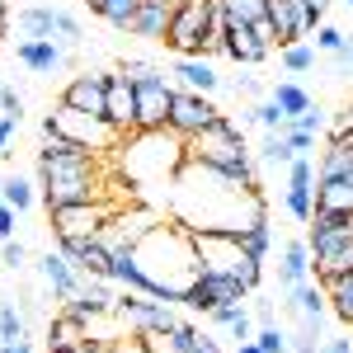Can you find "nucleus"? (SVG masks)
Masks as SVG:
<instances>
[{"instance_id": "1", "label": "nucleus", "mask_w": 353, "mask_h": 353, "mask_svg": "<svg viewBox=\"0 0 353 353\" xmlns=\"http://www.w3.org/2000/svg\"><path fill=\"white\" fill-rule=\"evenodd\" d=\"M165 212L189 231H250L254 221H264V193L245 189L236 174L217 165L184 161L170 179Z\"/></svg>"}, {"instance_id": "2", "label": "nucleus", "mask_w": 353, "mask_h": 353, "mask_svg": "<svg viewBox=\"0 0 353 353\" xmlns=\"http://www.w3.org/2000/svg\"><path fill=\"white\" fill-rule=\"evenodd\" d=\"M141 273H146V297L165 301V306H179L184 292H189V283L198 278V254H193V231L189 226H179V221H156L141 245L132 250Z\"/></svg>"}, {"instance_id": "3", "label": "nucleus", "mask_w": 353, "mask_h": 353, "mask_svg": "<svg viewBox=\"0 0 353 353\" xmlns=\"http://www.w3.org/2000/svg\"><path fill=\"white\" fill-rule=\"evenodd\" d=\"M189 161V141L170 128H137L118 141V165L137 189H165L179 174V165Z\"/></svg>"}, {"instance_id": "4", "label": "nucleus", "mask_w": 353, "mask_h": 353, "mask_svg": "<svg viewBox=\"0 0 353 353\" xmlns=\"http://www.w3.org/2000/svg\"><path fill=\"white\" fill-rule=\"evenodd\" d=\"M38 193L52 208H76V203H94L99 198V174H94V156L76 151V156H38Z\"/></svg>"}, {"instance_id": "5", "label": "nucleus", "mask_w": 353, "mask_h": 353, "mask_svg": "<svg viewBox=\"0 0 353 353\" xmlns=\"http://www.w3.org/2000/svg\"><path fill=\"white\" fill-rule=\"evenodd\" d=\"M189 161H203V165H217L226 174H236L245 189H259V174H254V156L245 146V128L231 123L221 113L212 128H203L198 137H189Z\"/></svg>"}, {"instance_id": "6", "label": "nucleus", "mask_w": 353, "mask_h": 353, "mask_svg": "<svg viewBox=\"0 0 353 353\" xmlns=\"http://www.w3.org/2000/svg\"><path fill=\"white\" fill-rule=\"evenodd\" d=\"M193 254H198L203 273H226L245 292H254L264 278V259L245 250L241 231H193Z\"/></svg>"}, {"instance_id": "7", "label": "nucleus", "mask_w": 353, "mask_h": 353, "mask_svg": "<svg viewBox=\"0 0 353 353\" xmlns=\"http://www.w3.org/2000/svg\"><path fill=\"white\" fill-rule=\"evenodd\" d=\"M43 132H61L71 137L76 146H85V151H118V141H123V132L113 128L104 113H85V109H71V104H61L57 99V109L43 118Z\"/></svg>"}, {"instance_id": "8", "label": "nucleus", "mask_w": 353, "mask_h": 353, "mask_svg": "<svg viewBox=\"0 0 353 353\" xmlns=\"http://www.w3.org/2000/svg\"><path fill=\"white\" fill-rule=\"evenodd\" d=\"M14 24H19V38H48V43L66 48V52L85 38L81 19L71 10H57V5H24Z\"/></svg>"}, {"instance_id": "9", "label": "nucleus", "mask_w": 353, "mask_h": 353, "mask_svg": "<svg viewBox=\"0 0 353 353\" xmlns=\"http://www.w3.org/2000/svg\"><path fill=\"white\" fill-rule=\"evenodd\" d=\"M208 0H179L174 5V24L165 33V48L179 57H203V38H208Z\"/></svg>"}, {"instance_id": "10", "label": "nucleus", "mask_w": 353, "mask_h": 353, "mask_svg": "<svg viewBox=\"0 0 353 353\" xmlns=\"http://www.w3.org/2000/svg\"><path fill=\"white\" fill-rule=\"evenodd\" d=\"M221 118V109L212 104V94H198V90H184V85H174V104H170V132H179L184 141L198 137L203 128H212Z\"/></svg>"}, {"instance_id": "11", "label": "nucleus", "mask_w": 353, "mask_h": 353, "mask_svg": "<svg viewBox=\"0 0 353 353\" xmlns=\"http://www.w3.org/2000/svg\"><path fill=\"white\" fill-rule=\"evenodd\" d=\"M137 128H165L170 123V104H174V85L161 66H151L146 76H137Z\"/></svg>"}, {"instance_id": "12", "label": "nucleus", "mask_w": 353, "mask_h": 353, "mask_svg": "<svg viewBox=\"0 0 353 353\" xmlns=\"http://www.w3.org/2000/svg\"><path fill=\"white\" fill-rule=\"evenodd\" d=\"M118 212L113 203H76V208H52V231L57 241H90V236H99L109 217Z\"/></svg>"}, {"instance_id": "13", "label": "nucleus", "mask_w": 353, "mask_h": 353, "mask_svg": "<svg viewBox=\"0 0 353 353\" xmlns=\"http://www.w3.org/2000/svg\"><path fill=\"white\" fill-rule=\"evenodd\" d=\"M269 19L278 28V48H288V43H301L306 33H316L325 24V10H316L306 0H269Z\"/></svg>"}, {"instance_id": "14", "label": "nucleus", "mask_w": 353, "mask_h": 353, "mask_svg": "<svg viewBox=\"0 0 353 353\" xmlns=\"http://www.w3.org/2000/svg\"><path fill=\"white\" fill-rule=\"evenodd\" d=\"M245 297H250V292H245L236 278H226V273H198L179 306H189V311H198V316H212L217 306H226V301H245Z\"/></svg>"}, {"instance_id": "15", "label": "nucleus", "mask_w": 353, "mask_h": 353, "mask_svg": "<svg viewBox=\"0 0 353 353\" xmlns=\"http://www.w3.org/2000/svg\"><path fill=\"white\" fill-rule=\"evenodd\" d=\"M283 208H288L292 221H311V212H316V161H311V156H297V161L288 165Z\"/></svg>"}, {"instance_id": "16", "label": "nucleus", "mask_w": 353, "mask_h": 353, "mask_svg": "<svg viewBox=\"0 0 353 353\" xmlns=\"http://www.w3.org/2000/svg\"><path fill=\"white\" fill-rule=\"evenodd\" d=\"M38 273H43V283H48L52 301H71L76 292H81V278H85V273L66 259V250H48V254L38 259Z\"/></svg>"}, {"instance_id": "17", "label": "nucleus", "mask_w": 353, "mask_h": 353, "mask_svg": "<svg viewBox=\"0 0 353 353\" xmlns=\"http://www.w3.org/2000/svg\"><path fill=\"white\" fill-rule=\"evenodd\" d=\"M109 76L113 71H85V76H71L66 90H61V104L85 113H104V99H109Z\"/></svg>"}, {"instance_id": "18", "label": "nucleus", "mask_w": 353, "mask_h": 353, "mask_svg": "<svg viewBox=\"0 0 353 353\" xmlns=\"http://www.w3.org/2000/svg\"><path fill=\"white\" fill-rule=\"evenodd\" d=\"M104 118H109L118 132L128 137L137 132V85L123 76V71H113L109 76V99H104Z\"/></svg>"}, {"instance_id": "19", "label": "nucleus", "mask_w": 353, "mask_h": 353, "mask_svg": "<svg viewBox=\"0 0 353 353\" xmlns=\"http://www.w3.org/2000/svg\"><path fill=\"white\" fill-rule=\"evenodd\" d=\"M113 288H118L113 278H90V273H85V278H81V292L66 301V311H71V316H81V321L104 316V311H113V301H118Z\"/></svg>"}, {"instance_id": "20", "label": "nucleus", "mask_w": 353, "mask_h": 353, "mask_svg": "<svg viewBox=\"0 0 353 353\" xmlns=\"http://www.w3.org/2000/svg\"><path fill=\"white\" fill-rule=\"evenodd\" d=\"M14 57H19V66L33 71V76H52V71H61V66L71 61L66 48H57L48 38H19V43H14Z\"/></svg>"}, {"instance_id": "21", "label": "nucleus", "mask_w": 353, "mask_h": 353, "mask_svg": "<svg viewBox=\"0 0 353 353\" xmlns=\"http://www.w3.org/2000/svg\"><path fill=\"white\" fill-rule=\"evenodd\" d=\"M57 250H66V259H71L81 273H90V278H109L113 250L99 241V236H90V241H57Z\"/></svg>"}, {"instance_id": "22", "label": "nucleus", "mask_w": 353, "mask_h": 353, "mask_svg": "<svg viewBox=\"0 0 353 353\" xmlns=\"http://www.w3.org/2000/svg\"><path fill=\"white\" fill-rule=\"evenodd\" d=\"M170 76L184 85V90H198V94H217L221 90V76H217V66H212L208 57H174Z\"/></svg>"}, {"instance_id": "23", "label": "nucleus", "mask_w": 353, "mask_h": 353, "mask_svg": "<svg viewBox=\"0 0 353 353\" xmlns=\"http://www.w3.org/2000/svg\"><path fill=\"white\" fill-rule=\"evenodd\" d=\"M174 5H179V0H141V10H137V19H132L128 33L151 38V43H165V33L174 24Z\"/></svg>"}, {"instance_id": "24", "label": "nucleus", "mask_w": 353, "mask_h": 353, "mask_svg": "<svg viewBox=\"0 0 353 353\" xmlns=\"http://www.w3.org/2000/svg\"><path fill=\"white\" fill-rule=\"evenodd\" d=\"M325 301L330 297H325V288H321V283H301V288H292V292H288V301H283V306H288L297 321L325 330Z\"/></svg>"}, {"instance_id": "25", "label": "nucleus", "mask_w": 353, "mask_h": 353, "mask_svg": "<svg viewBox=\"0 0 353 353\" xmlns=\"http://www.w3.org/2000/svg\"><path fill=\"white\" fill-rule=\"evenodd\" d=\"M301 283H311V245L306 241H288L283 245V264H278V288L292 292Z\"/></svg>"}, {"instance_id": "26", "label": "nucleus", "mask_w": 353, "mask_h": 353, "mask_svg": "<svg viewBox=\"0 0 353 353\" xmlns=\"http://www.w3.org/2000/svg\"><path fill=\"white\" fill-rule=\"evenodd\" d=\"M269 52H273V48H264V43L254 38V28H250V24H231V33H226V57H231L236 66H259Z\"/></svg>"}, {"instance_id": "27", "label": "nucleus", "mask_w": 353, "mask_h": 353, "mask_svg": "<svg viewBox=\"0 0 353 353\" xmlns=\"http://www.w3.org/2000/svg\"><path fill=\"white\" fill-rule=\"evenodd\" d=\"M48 349H85V321L71 316L66 306L48 321Z\"/></svg>"}, {"instance_id": "28", "label": "nucleus", "mask_w": 353, "mask_h": 353, "mask_svg": "<svg viewBox=\"0 0 353 353\" xmlns=\"http://www.w3.org/2000/svg\"><path fill=\"white\" fill-rule=\"evenodd\" d=\"M316 179H353V141H330L316 161Z\"/></svg>"}, {"instance_id": "29", "label": "nucleus", "mask_w": 353, "mask_h": 353, "mask_svg": "<svg viewBox=\"0 0 353 353\" xmlns=\"http://www.w3.org/2000/svg\"><path fill=\"white\" fill-rule=\"evenodd\" d=\"M109 278L118 283V288H132V292H141V297H146V273H141V264H137L132 250H113Z\"/></svg>"}, {"instance_id": "30", "label": "nucleus", "mask_w": 353, "mask_h": 353, "mask_svg": "<svg viewBox=\"0 0 353 353\" xmlns=\"http://www.w3.org/2000/svg\"><path fill=\"white\" fill-rule=\"evenodd\" d=\"M250 123H254V128H264V132H288V123H292V118L278 109L273 99H259V104H250V109L241 113V128H250Z\"/></svg>"}, {"instance_id": "31", "label": "nucleus", "mask_w": 353, "mask_h": 353, "mask_svg": "<svg viewBox=\"0 0 353 353\" xmlns=\"http://www.w3.org/2000/svg\"><path fill=\"white\" fill-rule=\"evenodd\" d=\"M321 288H325V297H330V306H334V316L353 325V269H349V273H334V278H325Z\"/></svg>"}, {"instance_id": "32", "label": "nucleus", "mask_w": 353, "mask_h": 353, "mask_svg": "<svg viewBox=\"0 0 353 353\" xmlns=\"http://www.w3.org/2000/svg\"><path fill=\"white\" fill-rule=\"evenodd\" d=\"M269 99H273V104H278L283 113H288V118H297V113H306L311 104H316V99H311V94H306V90H301L297 81H278Z\"/></svg>"}, {"instance_id": "33", "label": "nucleus", "mask_w": 353, "mask_h": 353, "mask_svg": "<svg viewBox=\"0 0 353 353\" xmlns=\"http://www.w3.org/2000/svg\"><path fill=\"white\" fill-rule=\"evenodd\" d=\"M137 10H141V0H99V19L109 28H118V33H128L132 28V19H137Z\"/></svg>"}, {"instance_id": "34", "label": "nucleus", "mask_w": 353, "mask_h": 353, "mask_svg": "<svg viewBox=\"0 0 353 353\" xmlns=\"http://www.w3.org/2000/svg\"><path fill=\"white\" fill-rule=\"evenodd\" d=\"M254 156H259L264 165H283V170H288V165L297 161V151H292V141H288L283 132H264V141H259V151H254Z\"/></svg>"}, {"instance_id": "35", "label": "nucleus", "mask_w": 353, "mask_h": 353, "mask_svg": "<svg viewBox=\"0 0 353 353\" xmlns=\"http://www.w3.org/2000/svg\"><path fill=\"white\" fill-rule=\"evenodd\" d=\"M0 198H5L14 212H28L38 193H33V184H28V179H19V174H5V184H0Z\"/></svg>"}, {"instance_id": "36", "label": "nucleus", "mask_w": 353, "mask_h": 353, "mask_svg": "<svg viewBox=\"0 0 353 353\" xmlns=\"http://www.w3.org/2000/svg\"><path fill=\"white\" fill-rule=\"evenodd\" d=\"M311 269H316V278H321V283H325V278H334V273H349L353 269V241H344L334 254H330V259H316Z\"/></svg>"}, {"instance_id": "37", "label": "nucleus", "mask_w": 353, "mask_h": 353, "mask_svg": "<svg viewBox=\"0 0 353 353\" xmlns=\"http://www.w3.org/2000/svg\"><path fill=\"white\" fill-rule=\"evenodd\" d=\"M198 339H203V330L189 325V321H179V325L165 334V349L170 353H198Z\"/></svg>"}, {"instance_id": "38", "label": "nucleus", "mask_w": 353, "mask_h": 353, "mask_svg": "<svg viewBox=\"0 0 353 353\" xmlns=\"http://www.w3.org/2000/svg\"><path fill=\"white\" fill-rule=\"evenodd\" d=\"M311 66H316V48H306V43H288V48H283V71L306 76Z\"/></svg>"}, {"instance_id": "39", "label": "nucleus", "mask_w": 353, "mask_h": 353, "mask_svg": "<svg viewBox=\"0 0 353 353\" xmlns=\"http://www.w3.org/2000/svg\"><path fill=\"white\" fill-rule=\"evenodd\" d=\"M0 339H28V316L10 301H0Z\"/></svg>"}, {"instance_id": "40", "label": "nucleus", "mask_w": 353, "mask_h": 353, "mask_svg": "<svg viewBox=\"0 0 353 353\" xmlns=\"http://www.w3.org/2000/svg\"><path fill=\"white\" fill-rule=\"evenodd\" d=\"M349 33L344 28H334V24H321L316 28V52H330V57H339V52H349Z\"/></svg>"}, {"instance_id": "41", "label": "nucleus", "mask_w": 353, "mask_h": 353, "mask_svg": "<svg viewBox=\"0 0 353 353\" xmlns=\"http://www.w3.org/2000/svg\"><path fill=\"white\" fill-rule=\"evenodd\" d=\"M226 14H231V24H254L269 14V0H226Z\"/></svg>"}, {"instance_id": "42", "label": "nucleus", "mask_w": 353, "mask_h": 353, "mask_svg": "<svg viewBox=\"0 0 353 353\" xmlns=\"http://www.w3.org/2000/svg\"><path fill=\"white\" fill-rule=\"evenodd\" d=\"M241 241H245V250H250V254H259V259H264V254H269V245H273L269 221H254L250 231H241Z\"/></svg>"}, {"instance_id": "43", "label": "nucleus", "mask_w": 353, "mask_h": 353, "mask_svg": "<svg viewBox=\"0 0 353 353\" xmlns=\"http://www.w3.org/2000/svg\"><path fill=\"white\" fill-rule=\"evenodd\" d=\"M254 344H259V353H288V334L278 325H264V330H254Z\"/></svg>"}, {"instance_id": "44", "label": "nucleus", "mask_w": 353, "mask_h": 353, "mask_svg": "<svg viewBox=\"0 0 353 353\" xmlns=\"http://www.w3.org/2000/svg\"><path fill=\"white\" fill-rule=\"evenodd\" d=\"M0 264H5L10 273H19V269L28 264V250L14 241V236H10V241H0Z\"/></svg>"}, {"instance_id": "45", "label": "nucleus", "mask_w": 353, "mask_h": 353, "mask_svg": "<svg viewBox=\"0 0 353 353\" xmlns=\"http://www.w3.org/2000/svg\"><path fill=\"white\" fill-rule=\"evenodd\" d=\"M292 128H297V132L321 137V132H325V109H321V104H311L306 113H297V118H292Z\"/></svg>"}, {"instance_id": "46", "label": "nucleus", "mask_w": 353, "mask_h": 353, "mask_svg": "<svg viewBox=\"0 0 353 353\" xmlns=\"http://www.w3.org/2000/svg\"><path fill=\"white\" fill-rule=\"evenodd\" d=\"M0 113L14 118V123H24V94L14 85H0Z\"/></svg>"}, {"instance_id": "47", "label": "nucleus", "mask_w": 353, "mask_h": 353, "mask_svg": "<svg viewBox=\"0 0 353 353\" xmlns=\"http://www.w3.org/2000/svg\"><path fill=\"white\" fill-rule=\"evenodd\" d=\"M254 38H259V43H264V48H278V28H273V19L269 14H264V19H254Z\"/></svg>"}, {"instance_id": "48", "label": "nucleus", "mask_w": 353, "mask_h": 353, "mask_svg": "<svg viewBox=\"0 0 353 353\" xmlns=\"http://www.w3.org/2000/svg\"><path fill=\"white\" fill-rule=\"evenodd\" d=\"M288 141H292V151H297V156H311V146H316V137L311 132H297V128H292V123H288Z\"/></svg>"}, {"instance_id": "49", "label": "nucleus", "mask_w": 353, "mask_h": 353, "mask_svg": "<svg viewBox=\"0 0 353 353\" xmlns=\"http://www.w3.org/2000/svg\"><path fill=\"white\" fill-rule=\"evenodd\" d=\"M316 353H353V339L349 334H330V339L316 344Z\"/></svg>"}, {"instance_id": "50", "label": "nucleus", "mask_w": 353, "mask_h": 353, "mask_svg": "<svg viewBox=\"0 0 353 353\" xmlns=\"http://www.w3.org/2000/svg\"><path fill=\"white\" fill-rule=\"evenodd\" d=\"M14 132H19V123L0 113V156H10V141H14Z\"/></svg>"}, {"instance_id": "51", "label": "nucleus", "mask_w": 353, "mask_h": 353, "mask_svg": "<svg viewBox=\"0 0 353 353\" xmlns=\"http://www.w3.org/2000/svg\"><path fill=\"white\" fill-rule=\"evenodd\" d=\"M10 236H14V208L0 198V241H10Z\"/></svg>"}, {"instance_id": "52", "label": "nucleus", "mask_w": 353, "mask_h": 353, "mask_svg": "<svg viewBox=\"0 0 353 353\" xmlns=\"http://www.w3.org/2000/svg\"><path fill=\"white\" fill-rule=\"evenodd\" d=\"M254 325H278V316H273V301H254Z\"/></svg>"}, {"instance_id": "53", "label": "nucleus", "mask_w": 353, "mask_h": 353, "mask_svg": "<svg viewBox=\"0 0 353 353\" xmlns=\"http://www.w3.org/2000/svg\"><path fill=\"white\" fill-rule=\"evenodd\" d=\"M0 353H33V339H0Z\"/></svg>"}, {"instance_id": "54", "label": "nucleus", "mask_w": 353, "mask_h": 353, "mask_svg": "<svg viewBox=\"0 0 353 353\" xmlns=\"http://www.w3.org/2000/svg\"><path fill=\"white\" fill-rule=\"evenodd\" d=\"M334 61H339V71H353V43H349V52H339Z\"/></svg>"}, {"instance_id": "55", "label": "nucleus", "mask_w": 353, "mask_h": 353, "mask_svg": "<svg viewBox=\"0 0 353 353\" xmlns=\"http://www.w3.org/2000/svg\"><path fill=\"white\" fill-rule=\"evenodd\" d=\"M48 353H94V349H90V344H85V349H48Z\"/></svg>"}, {"instance_id": "56", "label": "nucleus", "mask_w": 353, "mask_h": 353, "mask_svg": "<svg viewBox=\"0 0 353 353\" xmlns=\"http://www.w3.org/2000/svg\"><path fill=\"white\" fill-rule=\"evenodd\" d=\"M241 353H259V344H254V339H250V344H241Z\"/></svg>"}, {"instance_id": "57", "label": "nucleus", "mask_w": 353, "mask_h": 353, "mask_svg": "<svg viewBox=\"0 0 353 353\" xmlns=\"http://www.w3.org/2000/svg\"><path fill=\"white\" fill-rule=\"evenodd\" d=\"M85 5H90V10H99V0H85Z\"/></svg>"}, {"instance_id": "58", "label": "nucleus", "mask_w": 353, "mask_h": 353, "mask_svg": "<svg viewBox=\"0 0 353 353\" xmlns=\"http://www.w3.org/2000/svg\"><path fill=\"white\" fill-rule=\"evenodd\" d=\"M344 5H349V10H353V0H344Z\"/></svg>"}, {"instance_id": "59", "label": "nucleus", "mask_w": 353, "mask_h": 353, "mask_svg": "<svg viewBox=\"0 0 353 353\" xmlns=\"http://www.w3.org/2000/svg\"><path fill=\"white\" fill-rule=\"evenodd\" d=\"M0 184H5V174H0Z\"/></svg>"}]
</instances>
